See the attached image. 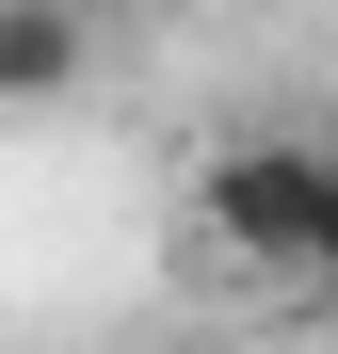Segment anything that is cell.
<instances>
[{
    "label": "cell",
    "mask_w": 338,
    "mask_h": 354,
    "mask_svg": "<svg viewBox=\"0 0 338 354\" xmlns=\"http://www.w3.org/2000/svg\"><path fill=\"white\" fill-rule=\"evenodd\" d=\"M209 242L258 258V274H306V145L290 129H258V145L209 161Z\"/></svg>",
    "instance_id": "1"
},
{
    "label": "cell",
    "mask_w": 338,
    "mask_h": 354,
    "mask_svg": "<svg viewBox=\"0 0 338 354\" xmlns=\"http://www.w3.org/2000/svg\"><path fill=\"white\" fill-rule=\"evenodd\" d=\"M81 65H97V17H81V0H0V113L65 97Z\"/></svg>",
    "instance_id": "2"
},
{
    "label": "cell",
    "mask_w": 338,
    "mask_h": 354,
    "mask_svg": "<svg viewBox=\"0 0 338 354\" xmlns=\"http://www.w3.org/2000/svg\"><path fill=\"white\" fill-rule=\"evenodd\" d=\"M306 274L338 290V145H306Z\"/></svg>",
    "instance_id": "3"
},
{
    "label": "cell",
    "mask_w": 338,
    "mask_h": 354,
    "mask_svg": "<svg viewBox=\"0 0 338 354\" xmlns=\"http://www.w3.org/2000/svg\"><path fill=\"white\" fill-rule=\"evenodd\" d=\"M81 17H97V32H129V17H161V0H81Z\"/></svg>",
    "instance_id": "4"
}]
</instances>
